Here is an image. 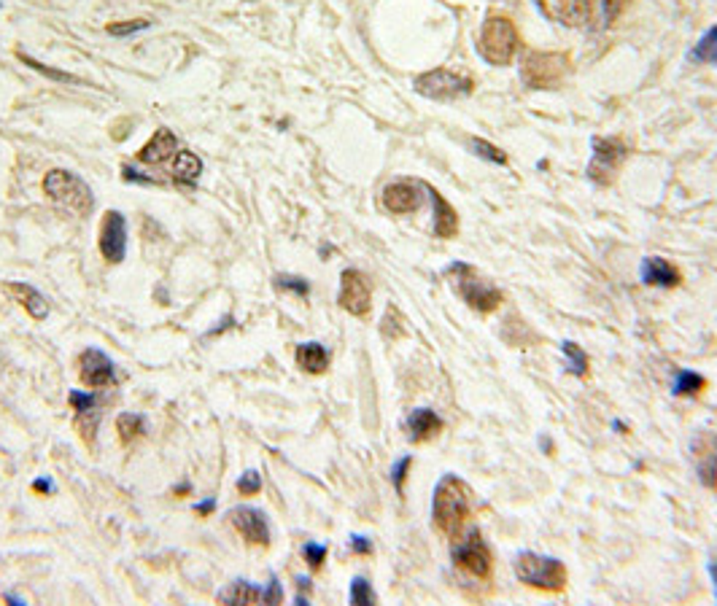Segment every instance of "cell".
Returning <instances> with one entry per match:
<instances>
[{"label":"cell","mask_w":717,"mask_h":606,"mask_svg":"<svg viewBox=\"0 0 717 606\" xmlns=\"http://www.w3.org/2000/svg\"><path fill=\"white\" fill-rule=\"evenodd\" d=\"M475 512V494L472 488L456 477V475H442V480L434 488L431 499V525L448 539H456L464 528V523Z\"/></svg>","instance_id":"obj_1"},{"label":"cell","mask_w":717,"mask_h":606,"mask_svg":"<svg viewBox=\"0 0 717 606\" xmlns=\"http://www.w3.org/2000/svg\"><path fill=\"white\" fill-rule=\"evenodd\" d=\"M445 278L451 281V289L461 297V303H467L475 313H494L505 303L502 289H497L491 281H486L472 265L456 262L445 270Z\"/></svg>","instance_id":"obj_2"},{"label":"cell","mask_w":717,"mask_h":606,"mask_svg":"<svg viewBox=\"0 0 717 606\" xmlns=\"http://www.w3.org/2000/svg\"><path fill=\"white\" fill-rule=\"evenodd\" d=\"M518 49H520V35L515 22L505 14H489L478 38L480 57L494 68H505L515 60Z\"/></svg>","instance_id":"obj_3"},{"label":"cell","mask_w":717,"mask_h":606,"mask_svg":"<svg viewBox=\"0 0 717 606\" xmlns=\"http://www.w3.org/2000/svg\"><path fill=\"white\" fill-rule=\"evenodd\" d=\"M515 577L520 585L539 591V593H561L567 588V566L558 558L537 555V553H520L512 563Z\"/></svg>","instance_id":"obj_4"},{"label":"cell","mask_w":717,"mask_h":606,"mask_svg":"<svg viewBox=\"0 0 717 606\" xmlns=\"http://www.w3.org/2000/svg\"><path fill=\"white\" fill-rule=\"evenodd\" d=\"M44 195L54 205L76 213V216H90L95 210V195L90 189V184H84V178H79L71 170H49L44 176Z\"/></svg>","instance_id":"obj_5"},{"label":"cell","mask_w":717,"mask_h":606,"mask_svg":"<svg viewBox=\"0 0 717 606\" xmlns=\"http://www.w3.org/2000/svg\"><path fill=\"white\" fill-rule=\"evenodd\" d=\"M569 73L564 52H526L520 60V82L528 90H558Z\"/></svg>","instance_id":"obj_6"},{"label":"cell","mask_w":717,"mask_h":606,"mask_svg":"<svg viewBox=\"0 0 717 606\" xmlns=\"http://www.w3.org/2000/svg\"><path fill=\"white\" fill-rule=\"evenodd\" d=\"M451 558L456 563V569H461L464 574L489 582L494 574V555L483 539V534L478 528H470L467 534H459L456 539H451Z\"/></svg>","instance_id":"obj_7"},{"label":"cell","mask_w":717,"mask_h":606,"mask_svg":"<svg viewBox=\"0 0 717 606\" xmlns=\"http://www.w3.org/2000/svg\"><path fill=\"white\" fill-rule=\"evenodd\" d=\"M415 92L429 98V101L437 102H451L459 101V98H467L475 87V82L464 73H456L451 68H434V71H426L421 76H415L412 82Z\"/></svg>","instance_id":"obj_8"},{"label":"cell","mask_w":717,"mask_h":606,"mask_svg":"<svg viewBox=\"0 0 717 606\" xmlns=\"http://www.w3.org/2000/svg\"><path fill=\"white\" fill-rule=\"evenodd\" d=\"M631 157V149L617 140V138H594V157L588 165V178L596 187H610L615 184L620 168Z\"/></svg>","instance_id":"obj_9"},{"label":"cell","mask_w":717,"mask_h":606,"mask_svg":"<svg viewBox=\"0 0 717 606\" xmlns=\"http://www.w3.org/2000/svg\"><path fill=\"white\" fill-rule=\"evenodd\" d=\"M337 303L345 313L356 315V318H367L370 315V307H373V289H370V281L364 273L359 270H343L340 275V294H337Z\"/></svg>","instance_id":"obj_10"},{"label":"cell","mask_w":717,"mask_h":606,"mask_svg":"<svg viewBox=\"0 0 717 606\" xmlns=\"http://www.w3.org/2000/svg\"><path fill=\"white\" fill-rule=\"evenodd\" d=\"M539 11L564 27H586L594 22L596 0H537Z\"/></svg>","instance_id":"obj_11"},{"label":"cell","mask_w":717,"mask_h":606,"mask_svg":"<svg viewBox=\"0 0 717 606\" xmlns=\"http://www.w3.org/2000/svg\"><path fill=\"white\" fill-rule=\"evenodd\" d=\"M229 525L246 539V544H259V547H270V523L265 517L262 509L254 506H235L227 512Z\"/></svg>","instance_id":"obj_12"},{"label":"cell","mask_w":717,"mask_h":606,"mask_svg":"<svg viewBox=\"0 0 717 606\" xmlns=\"http://www.w3.org/2000/svg\"><path fill=\"white\" fill-rule=\"evenodd\" d=\"M101 254L105 262L119 265L127 254V218L119 210H105L101 221Z\"/></svg>","instance_id":"obj_13"},{"label":"cell","mask_w":717,"mask_h":606,"mask_svg":"<svg viewBox=\"0 0 717 606\" xmlns=\"http://www.w3.org/2000/svg\"><path fill=\"white\" fill-rule=\"evenodd\" d=\"M691 456L699 472V480L717 491V434L715 431H699L691 442Z\"/></svg>","instance_id":"obj_14"},{"label":"cell","mask_w":717,"mask_h":606,"mask_svg":"<svg viewBox=\"0 0 717 606\" xmlns=\"http://www.w3.org/2000/svg\"><path fill=\"white\" fill-rule=\"evenodd\" d=\"M113 380H116L113 361L98 348H87L82 353V383L90 386V389H105Z\"/></svg>","instance_id":"obj_15"},{"label":"cell","mask_w":717,"mask_h":606,"mask_svg":"<svg viewBox=\"0 0 717 606\" xmlns=\"http://www.w3.org/2000/svg\"><path fill=\"white\" fill-rule=\"evenodd\" d=\"M423 184H410V181H397L389 184L383 189V205L389 213L405 216V213H415L423 205Z\"/></svg>","instance_id":"obj_16"},{"label":"cell","mask_w":717,"mask_h":606,"mask_svg":"<svg viewBox=\"0 0 717 606\" xmlns=\"http://www.w3.org/2000/svg\"><path fill=\"white\" fill-rule=\"evenodd\" d=\"M440 431H442V418L429 407L410 409V415L405 418V434L412 445L431 442L434 437H440Z\"/></svg>","instance_id":"obj_17"},{"label":"cell","mask_w":717,"mask_h":606,"mask_svg":"<svg viewBox=\"0 0 717 606\" xmlns=\"http://www.w3.org/2000/svg\"><path fill=\"white\" fill-rule=\"evenodd\" d=\"M179 154V138L168 130V127H160L151 140L138 151V162L140 165H165L170 162L173 157Z\"/></svg>","instance_id":"obj_18"},{"label":"cell","mask_w":717,"mask_h":606,"mask_svg":"<svg viewBox=\"0 0 717 606\" xmlns=\"http://www.w3.org/2000/svg\"><path fill=\"white\" fill-rule=\"evenodd\" d=\"M642 281H644L647 286L674 289V286L683 284V275H680V270H677L672 262H666V259H661V256H647V259L642 262Z\"/></svg>","instance_id":"obj_19"},{"label":"cell","mask_w":717,"mask_h":606,"mask_svg":"<svg viewBox=\"0 0 717 606\" xmlns=\"http://www.w3.org/2000/svg\"><path fill=\"white\" fill-rule=\"evenodd\" d=\"M426 192H429L431 205H434V235L442 237V240H453L459 235V213L453 210V205L445 200L437 189L426 187Z\"/></svg>","instance_id":"obj_20"},{"label":"cell","mask_w":717,"mask_h":606,"mask_svg":"<svg viewBox=\"0 0 717 606\" xmlns=\"http://www.w3.org/2000/svg\"><path fill=\"white\" fill-rule=\"evenodd\" d=\"M5 294L14 297L16 304H22V307L30 313V318H35V321H44V318L49 315V303H46V297H44L38 289H33L30 284H16V281H11V284H5Z\"/></svg>","instance_id":"obj_21"},{"label":"cell","mask_w":717,"mask_h":606,"mask_svg":"<svg viewBox=\"0 0 717 606\" xmlns=\"http://www.w3.org/2000/svg\"><path fill=\"white\" fill-rule=\"evenodd\" d=\"M200 176H203V159L195 151L179 149V154L170 159V178L179 187H192V184H198Z\"/></svg>","instance_id":"obj_22"},{"label":"cell","mask_w":717,"mask_h":606,"mask_svg":"<svg viewBox=\"0 0 717 606\" xmlns=\"http://www.w3.org/2000/svg\"><path fill=\"white\" fill-rule=\"evenodd\" d=\"M295 359H297V367L303 372H307V375H321L329 367V353H326V348L321 342H303V345H297Z\"/></svg>","instance_id":"obj_23"},{"label":"cell","mask_w":717,"mask_h":606,"mask_svg":"<svg viewBox=\"0 0 717 606\" xmlns=\"http://www.w3.org/2000/svg\"><path fill=\"white\" fill-rule=\"evenodd\" d=\"M218 601H221V604H240V606L262 604V588H257V585L248 582V580H235V582H229V585L218 593Z\"/></svg>","instance_id":"obj_24"},{"label":"cell","mask_w":717,"mask_h":606,"mask_svg":"<svg viewBox=\"0 0 717 606\" xmlns=\"http://www.w3.org/2000/svg\"><path fill=\"white\" fill-rule=\"evenodd\" d=\"M116 431H119L121 445H132L135 439H140L146 434V420L138 412H121L116 418Z\"/></svg>","instance_id":"obj_25"},{"label":"cell","mask_w":717,"mask_h":606,"mask_svg":"<svg viewBox=\"0 0 717 606\" xmlns=\"http://www.w3.org/2000/svg\"><path fill=\"white\" fill-rule=\"evenodd\" d=\"M16 57H19L22 65H27L30 71H35V73H41V76H46V79H52V82H63V84H84L79 76H73V73H68V71H57V68H52V65H46V63H38V60H33L30 54L16 52Z\"/></svg>","instance_id":"obj_26"},{"label":"cell","mask_w":717,"mask_h":606,"mask_svg":"<svg viewBox=\"0 0 717 606\" xmlns=\"http://www.w3.org/2000/svg\"><path fill=\"white\" fill-rule=\"evenodd\" d=\"M707 389V378L688 372V370H677V380H674V397H699Z\"/></svg>","instance_id":"obj_27"},{"label":"cell","mask_w":717,"mask_h":606,"mask_svg":"<svg viewBox=\"0 0 717 606\" xmlns=\"http://www.w3.org/2000/svg\"><path fill=\"white\" fill-rule=\"evenodd\" d=\"M561 351H564V356H567V370H569L575 378H588L591 367H588V356H586V351H583L577 342H564Z\"/></svg>","instance_id":"obj_28"},{"label":"cell","mask_w":717,"mask_h":606,"mask_svg":"<svg viewBox=\"0 0 717 606\" xmlns=\"http://www.w3.org/2000/svg\"><path fill=\"white\" fill-rule=\"evenodd\" d=\"M98 426H101V407L87 409V412H76V428H79V434H82V439L87 445H95Z\"/></svg>","instance_id":"obj_29"},{"label":"cell","mask_w":717,"mask_h":606,"mask_svg":"<svg viewBox=\"0 0 717 606\" xmlns=\"http://www.w3.org/2000/svg\"><path fill=\"white\" fill-rule=\"evenodd\" d=\"M691 60L693 63H712V65H717V27H712L710 33H704V38L691 52Z\"/></svg>","instance_id":"obj_30"},{"label":"cell","mask_w":717,"mask_h":606,"mask_svg":"<svg viewBox=\"0 0 717 606\" xmlns=\"http://www.w3.org/2000/svg\"><path fill=\"white\" fill-rule=\"evenodd\" d=\"M151 27V19H127V22H111L105 27L108 35L113 38H127V35H135V33H143Z\"/></svg>","instance_id":"obj_31"},{"label":"cell","mask_w":717,"mask_h":606,"mask_svg":"<svg viewBox=\"0 0 717 606\" xmlns=\"http://www.w3.org/2000/svg\"><path fill=\"white\" fill-rule=\"evenodd\" d=\"M375 601H378V599H375L373 585H370L364 577H354V582H351V604L370 606L375 604Z\"/></svg>","instance_id":"obj_32"},{"label":"cell","mask_w":717,"mask_h":606,"mask_svg":"<svg viewBox=\"0 0 717 606\" xmlns=\"http://www.w3.org/2000/svg\"><path fill=\"white\" fill-rule=\"evenodd\" d=\"M273 284H276V289H281V292H292V294H300V297H307V294H310V284H307L305 278H300V275H286V273H281V275L273 278Z\"/></svg>","instance_id":"obj_33"},{"label":"cell","mask_w":717,"mask_h":606,"mask_svg":"<svg viewBox=\"0 0 717 606\" xmlns=\"http://www.w3.org/2000/svg\"><path fill=\"white\" fill-rule=\"evenodd\" d=\"M472 149H475V154L478 157H483V159H489V162H494V165H508V154L502 151V149H497V146H491L489 140H472Z\"/></svg>","instance_id":"obj_34"},{"label":"cell","mask_w":717,"mask_h":606,"mask_svg":"<svg viewBox=\"0 0 717 606\" xmlns=\"http://www.w3.org/2000/svg\"><path fill=\"white\" fill-rule=\"evenodd\" d=\"M259 488H262V475L257 469H248V472L240 475V480H237V494L240 496H257Z\"/></svg>","instance_id":"obj_35"},{"label":"cell","mask_w":717,"mask_h":606,"mask_svg":"<svg viewBox=\"0 0 717 606\" xmlns=\"http://www.w3.org/2000/svg\"><path fill=\"white\" fill-rule=\"evenodd\" d=\"M303 558L307 561V566L313 572H318L324 566V558H326V547L324 544H315V542H305L303 544Z\"/></svg>","instance_id":"obj_36"},{"label":"cell","mask_w":717,"mask_h":606,"mask_svg":"<svg viewBox=\"0 0 717 606\" xmlns=\"http://www.w3.org/2000/svg\"><path fill=\"white\" fill-rule=\"evenodd\" d=\"M121 178L130 181V184H143V187H160V184H162L160 178H154V176H149V173H140V170L132 168V165H124V168H121Z\"/></svg>","instance_id":"obj_37"},{"label":"cell","mask_w":717,"mask_h":606,"mask_svg":"<svg viewBox=\"0 0 717 606\" xmlns=\"http://www.w3.org/2000/svg\"><path fill=\"white\" fill-rule=\"evenodd\" d=\"M68 402H71V407H73L76 412H87V409H95V407H101V397H98V394H82V391H71Z\"/></svg>","instance_id":"obj_38"},{"label":"cell","mask_w":717,"mask_h":606,"mask_svg":"<svg viewBox=\"0 0 717 606\" xmlns=\"http://www.w3.org/2000/svg\"><path fill=\"white\" fill-rule=\"evenodd\" d=\"M410 467H412V456H405V458H400V461L394 464V469H392V483H394L397 494L405 491V480H408Z\"/></svg>","instance_id":"obj_39"},{"label":"cell","mask_w":717,"mask_h":606,"mask_svg":"<svg viewBox=\"0 0 717 606\" xmlns=\"http://www.w3.org/2000/svg\"><path fill=\"white\" fill-rule=\"evenodd\" d=\"M281 601H284V588H281V582L273 577L270 585L262 591V604H281Z\"/></svg>","instance_id":"obj_40"},{"label":"cell","mask_w":717,"mask_h":606,"mask_svg":"<svg viewBox=\"0 0 717 606\" xmlns=\"http://www.w3.org/2000/svg\"><path fill=\"white\" fill-rule=\"evenodd\" d=\"M351 550H354L356 555H373V542H370L367 536L354 534V536H351Z\"/></svg>","instance_id":"obj_41"},{"label":"cell","mask_w":717,"mask_h":606,"mask_svg":"<svg viewBox=\"0 0 717 606\" xmlns=\"http://www.w3.org/2000/svg\"><path fill=\"white\" fill-rule=\"evenodd\" d=\"M623 8V0H605V24H613Z\"/></svg>","instance_id":"obj_42"},{"label":"cell","mask_w":717,"mask_h":606,"mask_svg":"<svg viewBox=\"0 0 717 606\" xmlns=\"http://www.w3.org/2000/svg\"><path fill=\"white\" fill-rule=\"evenodd\" d=\"M297 591H303V593H297V604L307 606V593H310V580H305V577H300V580H297Z\"/></svg>","instance_id":"obj_43"},{"label":"cell","mask_w":717,"mask_h":606,"mask_svg":"<svg viewBox=\"0 0 717 606\" xmlns=\"http://www.w3.org/2000/svg\"><path fill=\"white\" fill-rule=\"evenodd\" d=\"M33 491H38V494H54V486H52V480L38 477V480H33Z\"/></svg>","instance_id":"obj_44"},{"label":"cell","mask_w":717,"mask_h":606,"mask_svg":"<svg viewBox=\"0 0 717 606\" xmlns=\"http://www.w3.org/2000/svg\"><path fill=\"white\" fill-rule=\"evenodd\" d=\"M192 509H195V512H198V515H210V512H213V509H216V499H213V496H210V499H205V502H198V505L192 506Z\"/></svg>","instance_id":"obj_45"},{"label":"cell","mask_w":717,"mask_h":606,"mask_svg":"<svg viewBox=\"0 0 717 606\" xmlns=\"http://www.w3.org/2000/svg\"><path fill=\"white\" fill-rule=\"evenodd\" d=\"M5 601H11V604H24L22 599H16V596H11V593H5Z\"/></svg>","instance_id":"obj_46"},{"label":"cell","mask_w":717,"mask_h":606,"mask_svg":"<svg viewBox=\"0 0 717 606\" xmlns=\"http://www.w3.org/2000/svg\"><path fill=\"white\" fill-rule=\"evenodd\" d=\"M176 494H179V496H181V494H189V486H179V488H176Z\"/></svg>","instance_id":"obj_47"},{"label":"cell","mask_w":717,"mask_h":606,"mask_svg":"<svg viewBox=\"0 0 717 606\" xmlns=\"http://www.w3.org/2000/svg\"><path fill=\"white\" fill-rule=\"evenodd\" d=\"M712 580H715V591H717V558L712 561Z\"/></svg>","instance_id":"obj_48"}]
</instances>
